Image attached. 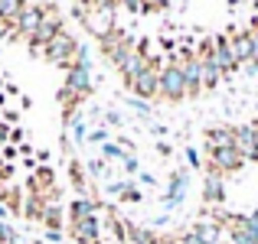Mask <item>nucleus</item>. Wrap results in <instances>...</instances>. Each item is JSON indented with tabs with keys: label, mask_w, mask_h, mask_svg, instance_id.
<instances>
[{
	"label": "nucleus",
	"mask_w": 258,
	"mask_h": 244,
	"mask_svg": "<svg viewBox=\"0 0 258 244\" xmlns=\"http://www.w3.org/2000/svg\"><path fill=\"white\" fill-rule=\"evenodd\" d=\"M17 241H20L17 228H13V225H7V221H0V244H17Z\"/></svg>",
	"instance_id": "obj_27"
},
{
	"label": "nucleus",
	"mask_w": 258,
	"mask_h": 244,
	"mask_svg": "<svg viewBox=\"0 0 258 244\" xmlns=\"http://www.w3.org/2000/svg\"><path fill=\"white\" fill-rule=\"evenodd\" d=\"M79 20L95 39H105L108 33H114V10H98V7H79Z\"/></svg>",
	"instance_id": "obj_3"
},
{
	"label": "nucleus",
	"mask_w": 258,
	"mask_h": 244,
	"mask_svg": "<svg viewBox=\"0 0 258 244\" xmlns=\"http://www.w3.org/2000/svg\"><path fill=\"white\" fill-rule=\"evenodd\" d=\"M186 160H189V166H200V153H196L193 147H189V150H186Z\"/></svg>",
	"instance_id": "obj_35"
},
{
	"label": "nucleus",
	"mask_w": 258,
	"mask_h": 244,
	"mask_svg": "<svg viewBox=\"0 0 258 244\" xmlns=\"http://www.w3.org/2000/svg\"><path fill=\"white\" fill-rule=\"evenodd\" d=\"M43 225L49 228V231H62V205H59V202H49V205H46Z\"/></svg>",
	"instance_id": "obj_23"
},
{
	"label": "nucleus",
	"mask_w": 258,
	"mask_h": 244,
	"mask_svg": "<svg viewBox=\"0 0 258 244\" xmlns=\"http://www.w3.org/2000/svg\"><path fill=\"white\" fill-rule=\"evenodd\" d=\"M252 33H255V36H258V26H255V30H252Z\"/></svg>",
	"instance_id": "obj_43"
},
{
	"label": "nucleus",
	"mask_w": 258,
	"mask_h": 244,
	"mask_svg": "<svg viewBox=\"0 0 258 244\" xmlns=\"http://www.w3.org/2000/svg\"><path fill=\"white\" fill-rule=\"evenodd\" d=\"M121 163H124V169H127V173H138V160H134L131 153H127V157L121 160Z\"/></svg>",
	"instance_id": "obj_34"
},
{
	"label": "nucleus",
	"mask_w": 258,
	"mask_h": 244,
	"mask_svg": "<svg viewBox=\"0 0 258 244\" xmlns=\"http://www.w3.org/2000/svg\"><path fill=\"white\" fill-rule=\"evenodd\" d=\"M36 244H49V241H36Z\"/></svg>",
	"instance_id": "obj_42"
},
{
	"label": "nucleus",
	"mask_w": 258,
	"mask_h": 244,
	"mask_svg": "<svg viewBox=\"0 0 258 244\" xmlns=\"http://www.w3.org/2000/svg\"><path fill=\"white\" fill-rule=\"evenodd\" d=\"M193 234L203 238L206 244H222V221H196Z\"/></svg>",
	"instance_id": "obj_20"
},
{
	"label": "nucleus",
	"mask_w": 258,
	"mask_h": 244,
	"mask_svg": "<svg viewBox=\"0 0 258 244\" xmlns=\"http://www.w3.org/2000/svg\"><path fill=\"white\" fill-rule=\"evenodd\" d=\"M255 147H258V124H255Z\"/></svg>",
	"instance_id": "obj_39"
},
{
	"label": "nucleus",
	"mask_w": 258,
	"mask_h": 244,
	"mask_svg": "<svg viewBox=\"0 0 258 244\" xmlns=\"http://www.w3.org/2000/svg\"><path fill=\"white\" fill-rule=\"evenodd\" d=\"M222 228H229L232 244H258V221L252 215H229L222 218Z\"/></svg>",
	"instance_id": "obj_6"
},
{
	"label": "nucleus",
	"mask_w": 258,
	"mask_h": 244,
	"mask_svg": "<svg viewBox=\"0 0 258 244\" xmlns=\"http://www.w3.org/2000/svg\"><path fill=\"white\" fill-rule=\"evenodd\" d=\"M88 140H92V144H108V131L105 127H95V131L88 134Z\"/></svg>",
	"instance_id": "obj_29"
},
{
	"label": "nucleus",
	"mask_w": 258,
	"mask_h": 244,
	"mask_svg": "<svg viewBox=\"0 0 258 244\" xmlns=\"http://www.w3.org/2000/svg\"><path fill=\"white\" fill-rule=\"evenodd\" d=\"M69 231H72V241L76 244H101V221H98V215L82 218V221H69Z\"/></svg>",
	"instance_id": "obj_11"
},
{
	"label": "nucleus",
	"mask_w": 258,
	"mask_h": 244,
	"mask_svg": "<svg viewBox=\"0 0 258 244\" xmlns=\"http://www.w3.org/2000/svg\"><path fill=\"white\" fill-rule=\"evenodd\" d=\"M43 13H46V7H26V10L20 13L17 26H13V39H26V43H30V36L36 33V26H39V20H43Z\"/></svg>",
	"instance_id": "obj_13"
},
{
	"label": "nucleus",
	"mask_w": 258,
	"mask_h": 244,
	"mask_svg": "<svg viewBox=\"0 0 258 244\" xmlns=\"http://www.w3.org/2000/svg\"><path fill=\"white\" fill-rule=\"evenodd\" d=\"M121 199H124V202H141V189L127 182V186H124V192H121Z\"/></svg>",
	"instance_id": "obj_28"
},
{
	"label": "nucleus",
	"mask_w": 258,
	"mask_h": 244,
	"mask_svg": "<svg viewBox=\"0 0 258 244\" xmlns=\"http://www.w3.org/2000/svg\"><path fill=\"white\" fill-rule=\"evenodd\" d=\"M173 244H206V241H203V238H196L193 231H186V234H183V238H176Z\"/></svg>",
	"instance_id": "obj_31"
},
{
	"label": "nucleus",
	"mask_w": 258,
	"mask_h": 244,
	"mask_svg": "<svg viewBox=\"0 0 258 244\" xmlns=\"http://www.w3.org/2000/svg\"><path fill=\"white\" fill-rule=\"evenodd\" d=\"M88 173L92 176H105V160H88Z\"/></svg>",
	"instance_id": "obj_30"
},
{
	"label": "nucleus",
	"mask_w": 258,
	"mask_h": 244,
	"mask_svg": "<svg viewBox=\"0 0 258 244\" xmlns=\"http://www.w3.org/2000/svg\"><path fill=\"white\" fill-rule=\"evenodd\" d=\"M46 205H49V202L43 199V195H36V192H30L23 199V218H30V221H43V212H46Z\"/></svg>",
	"instance_id": "obj_22"
},
{
	"label": "nucleus",
	"mask_w": 258,
	"mask_h": 244,
	"mask_svg": "<svg viewBox=\"0 0 258 244\" xmlns=\"http://www.w3.org/2000/svg\"><path fill=\"white\" fill-rule=\"evenodd\" d=\"M209 163H213L216 173H235V169L245 166V157H242L235 147H222V150H209Z\"/></svg>",
	"instance_id": "obj_10"
},
{
	"label": "nucleus",
	"mask_w": 258,
	"mask_h": 244,
	"mask_svg": "<svg viewBox=\"0 0 258 244\" xmlns=\"http://www.w3.org/2000/svg\"><path fill=\"white\" fill-rule=\"evenodd\" d=\"M131 107L138 114H147V111H151V107H147V101H141V98H131Z\"/></svg>",
	"instance_id": "obj_33"
},
{
	"label": "nucleus",
	"mask_w": 258,
	"mask_h": 244,
	"mask_svg": "<svg viewBox=\"0 0 258 244\" xmlns=\"http://www.w3.org/2000/svg\"><path fill=\"white\" fill-rule=\"evenodd\" d=\"M66 91H72L79 101H85L88 94H92V65L88 62H72L69 69H66Z\"/></svg>",
	"instance_id": "obj_7"
},
{
	"label": "nucleus",
	"mask_w": 258,
	"mask_h": 244,
	"mask_svg": "<svg viewBox=\"0 0 258 244\" xmlns=\"http://www.w3.org/2000/svg\"><path fill=\"white\" fill-rule=\"evenodd\" d=\"M76 52H79V39L72 36V33L62 30V33H59V36L43 49V59H46V62H52V65H66V69H69V65L76 62Z\"/></svg>",
	"instance_id": "obj_2"
},
{
	"label": "nucleus",
	"mask_w": 258,
	"mask_h": 244,
	"mask_svg": "<svg viewBox=\"0 0 258 244\" xmlns=\"http://www.w3.org/2000/svg\"><path fill=\"white\" fill-rule=\"evenodd\" d=\"M92 215H98V202H95V199H85V195L72 199V205H69V221H82V218H92Z\"/></svg>",
	"instance_id": "obj_19"
},
{
	"label": "nucleus",
	"mask_w": 258,
	"mask_h": 244,
	"mask_svg": "<svg viewBox=\"0 0 258 244\" xmlns=\"http://www.w3.org/2000/svg\"><path fill=\"white\" fill-rule=\"evenodd\" d=\"M7 215H10V208H7V205H4V202H0V221H4V218H7Z\"/></svg>",
	"instance_id": "obj_38"
},
{
	"label": "nucleus",
	"mask_w": 258,
	"mask_h": 244,
	"mask_svg": "<svg viewBox=\"0 0 258 244\" xmlns=\"http://www.w3.org/2000/svg\"><path fill=\"white\" fill-rule=\"evenodd\" d=\"M222 147H235V127H213L206 134V150H222Z\"/></svg>",
	"instance_id": "obj_18"
},
{
	"label": "nucleus",
	"mask_w": 258,
	"mask_h": 244,
	"mask_svg": "<svg viewBox=\"0 0 258 244\" xmlns=\"http://www.w3.org/2000/svg\"><path fill=\"white\" fill-rule=\"evenodd\" d=\"M101 157H105V160H124L127 153H124L121 144H101Z\"/></svg>",
	"instance_id": "obj_26"
},
{
	"label": "nucleus",
	"mask_w": 258,
	"mask_h": 244,
	"mask_svg": "<svg viewBox=\"0 0 258 244\" xmlns=\"http://www.w3.org/2000/svg\"><path fill=\"white\" fill-rule=\"evenodd\" d=\"M108 124L118 127V124H121V114H118V111H108Z\"/></svg>",
	"instance_id": "obj_37"
},
{
	"label": "nucleus",
	"mask_w": 258,
	"mask_h": 244,
	"mask_svg": "<svg viewBox=\"0 0 258 244\" xmlns=\"http://www.w3.org/2000/svg\"><path fill=\"white\" fill-rule=\"evenodd\" d=\"M176 65L183 69L189 98H193V94H200L203 91V62H200V56H196V52H183V56H176Z\"/></svg>",
	"instance_id": "obj_9"
},
{
	"label": "nucleus",
	"mask_w": 258,
	"mask_h": 244,
	"mask_svg": "<svg viewBox=\"0 0 258 244\" xmlns=\"http://www.w3.org/2000/svg\"><path fill=\"white\" fill-rule=\"evenodd\" d=\"M235 150L248 160H258V147H255V124H245V127H235Z\"/></svg>",
	"instance_id": "obj_16"
},
{
	"label": "nucleus",
	"mask_w": 258,
	"mask_h": 244,
	"mask_svg": "<svg viewBox=\"0 0 258 244\" xmlns=\"http://www.w3.org/2000/svg\"><path fill=\"white\" fill-rule=\"evenodd\" d=\"M98 46H101V56L108 59V62L118 69L121 62H124L127 56L134 52V39L127 36V33H121V30H114V33H108L105 39H98Z\"/></svg>",
	"instance_id": "obj_5"
},
{
	"label": "nucleus",
	"mask_w": 258,
	"mask_h": 244,
	"mask_svg": "<svg viewBox=\"0 0 258 244\" xmlns=\"http://www.w3.org/2000/svg\"><path fill=\"white\" fill-rule=\"evenodd\" d=\"M252 218H255V221H258V208H255V212H252Z\"/></svg>",
	"instance_id": "obj_40"
},
{
	"label": "nucleus",
	"mask_w": 258,
	"mask_h": 244,
	"mask_svg": "<svg viewBox=\"0 0 258 244\" xmlns=\"http://www.w3.org/2000/svg\"><path fill=\"white\" fill-rule=\"evenodd\" d=\"M59 33H62V17H59L56 7H46V13H43V20H39L36 33L30 36V52H39V56H43V49L59 36Z\"/></svg>",
	"instance_id": "obj_1"
},
{
	"label": "nucleus",
	"mask_w": 258,
	"mask_h": 244,
	"mask_svg": "<svg viewBox=\"0 0 258 244\" xmlns=\"http://www.w3.org/2000/svg\"><path fill=\"white\" fill-rule=\"evenodd\" d=\"M127 241H134V244H160V238L151 231V228L131 225V221H127Z\"/></svg>",
	"instance_id": "obj_24"
},
{
	"label": "nucleus",
	"mask_w": 258,
	"mask_h": 244,
	"mask_svg": "<svg viewBox=\"0 0 258 244\" xmlns=\"http://www.w3.org/2000/svg\"><path fill=\"white\" fill-rule=\"evenodd\" d=\"M209 56H213V62L219 65V72L222 75H229V72L235 69V52H232V39L229 36H219V39H213V43H209Z\"/></svg>",
	"instance_id": "obj_12"
},
{
	"label": "nucleus",
	"mask_w": 258,
	"mask_h": 244,
	"mask_svg": "<svg viewBox=\"0 0 258 244\" xmlns=\"http://www.w3.org/2000/svg\"><path fill=\"white\" fill-rule=\"evenodd\" d=\"M127 88H131L134 94H138L141 101H151V98H160V69H157V62H147V69L141 72L134 81H127Z\"/></svg>",
	"instance_id": "obj_8"
},
{
	"label": "nucleus",
	"mask_w": 258,
	"mask_h": 244,
	"mask_svg": "<svg viewBox=\"0 0 258 244\" xmlns=\"http://www.w3.org/2000/svg\"><path fill=\"white\" fill-rule=\"evenodd\" d=\"M232 52H235V62L258 65V36L255 33H239V36H232Z\"/></svg>",
	"instance_id": "obj_14"
},
{
	"label": "nucleus",
	"mask_w": 258,
	"mask_h": 244,
	"mask_svg": "<svg viewBox=\"0 0 258 244\" xmlns=\"http://www.w3.org/2000/svg\"><path fill=\"white\" fill-rule=\"evenodd\" d=\"M160 98H164V101H183V98H189L186 78H183V69L176 65V59H173L170 65L160 69Z\"/></svg>",
	"instance_id": "obj_4"
},
{
	"label": "nucleus",
	"mask_w": 258,
	"mask_h": 244,
	"mask_svg": "<svg viewBox=\"0 0 258 244\" xmlns=\"http://www.w3.org/2000/svg\"><path fill=\"white\" fill-rule=\"evenodd\" d=\"M141 4H144V10H164L170 0H141Z\"/></svg>",
	"instance_id": "obj_32"
},
{
	"label": "nucleus",
	"mask_w": 258,
	"mask_h": 244,
	"mask_svg": "<svg viewBox=\"0 0 258 244\" xmlns=\"http://www.w3.org/2000/svg\"><path fill=\"white\" fill-rule=\"evenodd\" d=\"M69 176H72V186H76L79 192H85V173H82V163L79 160L69 163Z\"/></svg>",
	"instance_id": "obj_25"
},
{
	"label": "nucleus",
	"mask_w": 258,
	"mask_h": 244,
	"mask_svg": "<svg viewBox=\"0 0 258 244\" xmlns=\"http://www.w3.org/2000/svg\"><path fill=\"white\" fill-rule=\"evenodd\" d=\"M114 4H127V0H114Z\"/></svg>",
	"instance_id": "obj_41"
},
{
	"label": "nucleus",
	"mask_w": 258,
	"mask_h": 244,
	"mask_svg": "<svg viewBox=\"0 0 258 244\" xmlns=\"http://www.w3.org/2000/svg\"><path fill=\"white\" fill-rule=\"evenodd\" d=\"M203 199L206 202H222L226 199V182H222V173H209L206 179H203Z\"/></svg>",
	"instance_id": "obj_17"
},
{
	"label": "nucleus",
	"mask_w": 258,
	"mask_h": 244,
	"mask_svg": "<svg viewBox=\"0 0 258 244\" xmlns=\"http://www.w3.org/2000/svg\"><path fill=\"white\" fill-rule=\"evenodd\" d=\"M46 241H49V244H59V241H62V231H46Z\"/></svg>",
	"instance_id": "obj_36"
},
{
	"label": "nucleus",
	"mask_w": 258,
	"mask_h": 244,
	"mask_svg": "<svg viewBox=\"0 0 258 244\" xmlns=\"http://www.w3.org/2000/svg\"><path fill=\"white\" fill-rule=\"evenodd\" d=\"M186 173H173V179H170V192L164 195V205L167 208H173V205H180L183 202V195H186Z\"/></svg>",
	"instance_id": "obj_21"
},
{
	"label": "nucleus",
	"mask_w": 258,
	"mask_h": 244,
	"mask_svg": "<svg viewBox=\"0 0 258 244\" xmlns=\"http://www.w3.org/2000/svg\"><path fill=\"white\" fill-rule=\"evenodd\" d=\"M147 62H151V56H147L144 49H134L131 56H127L124 62L118 65V72H121V78H124V85H127V81H134V78H138L141 72L147 69Z\"/></svg>",
	"instance_id": "obj_15"
}]
</instances>
